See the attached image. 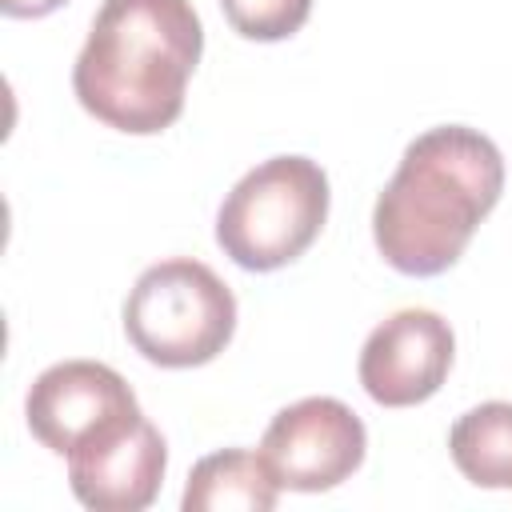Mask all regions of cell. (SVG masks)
I'll use <instances>...</instances> for the list:
<instances>
[{
	"label": "cell",
	"instance_id": "9",
	"mask_svg": "<svg viewBox=\"0 0 512 512\" xmlns=\"http://www.w3.org/2000/svg\"><path fill=\"white\" fill-rule=\"evenodd\" d=\"M280 484L272 480L260 452L248 448H220L192 464L184 484V512H220V508H244V512H268L276 508Z\"/></svg>",
	"mask_w": 512,
	"mask_h": 512
},
{
	"label": "cell",
	"instance_id": "10",
	"mask_svg": "<svg viewBox=\"0 0 512 512\" xmlns=\"http://www.w3.org/2000/svg\"><path fill=\"white\" fill-rule=\"evenodd\" d=\"M448 452L476 488H512V404L488 400L468 408L448 432Z\"/></svg>",
	"mask_w": 512,
	"mask_h": 512
},
{
	"label": "cell",
	"instance_id": "8",
	"mask_svg": "<svg viewBox=\"0 0 512 512\" xmlns=\"http://www.w3.org/2000/svg\"><path fill=\"white\" fill-rule=\"evenodd\" d=\"M168 468L164 436L152 420L136 416L76 452H68V484L92 512H140L156 500Z\"/></svg>",
	"mask_w": 512,
	"mask_h": 512
},
{
	"label": "cell",
	"instance_id": "4",
	"mask_svg": "<svg viewBox=\"0 0 512 512\" xmlns=\"http://www.w3.org/2000/svg\"><path fill=\"white\" fill-rule=\"evenodd\" d=\"M236 332L232 288L192 256L160 260L140 272L124 300V336L160 368H196L216 360Z\"/></svg>",
	"mask_w": 512,
	"mask_h": 512
},
{
	"label": "cell",
	"instance_id": "11",
	"mask_svg": "<svg viewBox=\"0 0 512 512\" xmlns=\"http://www.w3.org/2000/svg\"><path fill=\"white\" fill-rule=\"evenodd\" d=\"M220 8L244 40H288L304 28L312 0H220Z\"/></svg>",
	"mask_w": 512,
	"mask_h": 512
},
{
	"label": "cell",
	"instance_id": "12",
	"mask_svg": "<svg viewBox=\"0 0 512 512\" xmlns=\"http://www.w3.org/2000/svg\"><path fill=\"white\" fill-rule=\"evenodd\" d=\"M68 0H0V12L4 16H20V20H36V16H48L56 8H64Z\"/></svg>",
	"mask_w": 512,
	"mask_h": 512
},
{
	"label": "cell",
	"instance_id": "3",
	"mask_svg": "<svg viewBox=\"0 0 512 512\" xmlns=\"http://www.w3.org/2000/svg\"><path fill=\"white\" fill-rule=\"evenodd\" d=\"M328 220V176L308 156H272L244 172L216 212V244L248 272H272L312 248Z\"/></svg>",
	"mask_w": 512,
	"mask_h": 512
},
{
	"label": "cell",
	"instance_id": "7",
	"mask_svg": "<svg viewBox=\"0 0 512 512\" xmlns=\"http://www.w3.org/2000/svg\"><path fill=\"white\" fill-rule=\"evenodd\" d=\"M456 356L448 320L432 308H400L360 348V384L384 408H412L440 392Z\"/></svg>",
	"mask_w": 512,
	"mask_h": 512
},
{
	"label": "cell",
	"instance_id": "5",
	"mask_svg": "<svg viewBox=\"0 0 512 512\" xmlns=\"http://www.w3.org/2000/svg\"><path fill=\"white\" fill-rule=\"evenodd\" d=\"M364 420L336 396H304L280 408L260 440L272 480L292 492H328L364 464Z\"/></svg>",
	"mask_w": 512,
	"mask_h": 512
},
{
	"label": "cell",
	"instance_id": "1",
	"mask_svg": "<svg viewBox=\"0 0 512 512\" xmlns=\"http://www.w3.org/2000/svg\"><path fill=\"white\" fill-rule=\"evenodd\" d=\"M504 192L500 148L468 128L440 124L420 132L372 208V240L404 276L448 272L480 220Z\"/></svg>",
	"mask_w": 512,
	"mask_h": 512
},
{
	"label": "cell",
	"instance_id": "6",
	"mask_svg": "<svg viewBox=\"0 0 512 512\" xmlns=\"http://www.w3.org/2000/svg\"><path fill=\"white\" fill-rule=\"evenodd\" d=\"M24 416L32 436L48 452L68 456L80 444L112 428H124L144 412L136 404V392L116 368L100 360H60L32 380Z\"/></svg>",
	"mask_w": 512,
	"mask_h": 512
},
{
	"label": "cell",
	"instance_id": "2",
	"mask_svg": "<svg viewBox=\"0 0 512 512\" xmlns=\"http://www.w3.org/2000/svg\"><path fill=\"white\" fill-rule=\"evenodd\" d=\"M200 52L192 0H104L72 64V92L100 124L156 136L184 112Z\"/></svg>",
	"mask_w": 512,
	"mask_h": 512
}]
</instances>
